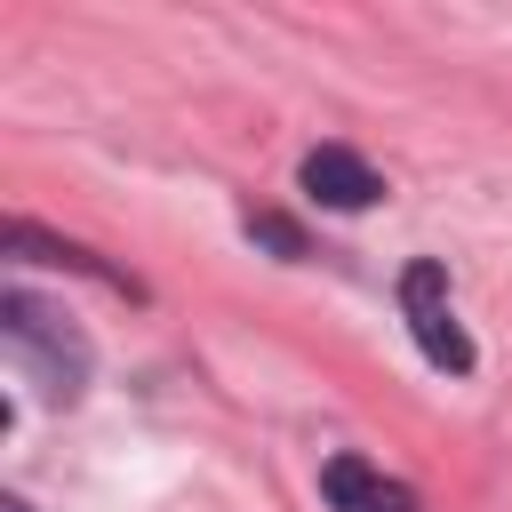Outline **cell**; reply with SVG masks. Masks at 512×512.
Returning <instances> with one entry per match:
<instances>
[{
  "instance_id": "obj_6",
  "label": "cell",
  "mask_w": 512,
  "mask_h": 512,
  "mask_svg": "<svg viewBox=\"0 0 512 512\" xmlns=\"http://www.w3.org/2000/svg\"><path fill=\"white\" fill-rule=\"evenodd\" d=\"M248 240H264L272 256H304V232H296L280 208H248Z\"/></svg>"
},
{
  "instance_id": "obj_2",
  "label": "cell",
  "mask_w": 512,
  "mask_h": 512,
  "mask_svg": "<svg viewBox=\"0 0 512 512\" xmlns=\"http://www.w3.org/2000/svg\"><path fill=\"white\" fill-rule=\"evenodd\" d=\"M400 304H408V328H416L424 360L448 368V376H464V368H472V336L448 320V272H440L432 256H416V264L400 272Z\"/></svg>"
},
{
  "instance_id": "obj_4",
  "label": "cell",
  "mask_w": 512,
  "mask_h": 512,
  "mask_svg": "<svg viewBox=\"0 0 512 512\" xmlns=\"http://www.w3.org/2000/svg\"><path fill=\"white\" fill-rule=\"evenodd\" d=\"M320 496H328L336 512H416V488L384 480L368 456H328V464H320Z\"/></svg>"
},
{
  "instance_id": "obj_1",
  "label": "cell",
  "mask_w": 512,
  "mask_h": 512,
  "mask_svg": "<svg viewBox=\"0 0 512 512\" xmlns=\"http://www.w3.org/2000/svg\"><path fill=\"white\" fill-rule=\"evenodd\" d=\"M0 328H8V344H16V360H32L40 368V384L48 392H80L88 384V344H80V328H64L56 312H40L24 288H8L0 296Z\"/></svg>"
},
{
  "instance_id": "obj_3",
  "label": "cell",
  "mask_w": 512,
  "mask_h": 512,
  "mask_svg": "<svg viewBox=\"0 0 512 512\" xmlns=\"http://www.w3.org/2000/svg\"><path fill=\"white\" fill-rule=\"evenodd\" d=\"M304 192H312L320 208H344V216H352V208H368V200L384 192V176H376L360 152H344V144H312V152H304Z\"/></svg>"
},
{
  "instance_id": "obj_5",
  "label": "cell",
  "mask_w": 512,
  "mask_h": 512,
  "mask_svg": "<svg viewBox=\"0 0 512 512\" xmlns=\"http://www.w3.org/2000/svg\"><path fill=\"white\" fill-rule=\"evenodd\" d=\"M8 248H16V256H40V264H64V272H88V280H104V288H120V296H144L128 272H112L104 256H88V248H72V240H48V232L24 224V216L8 224Z\"/></svg>"
}]
</instances>
